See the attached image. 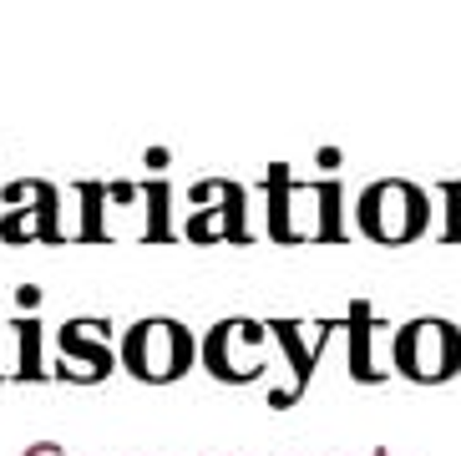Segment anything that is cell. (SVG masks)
<instances>
[{
    "mask_svg": "<svg viewBox=\"0 0 461 456\" xmlns=\"http://www.w3.org/2000/svg\"><path fill=\"white\" fill-rule=\"evenodd\" d=\"M391 370L411 386H447L461 376V324L441 315L395 324L391 335Z\"/></svg>",
    "mask_w": 461,
    "mask_h": 456,
    "instance_id": "obj_5",
    "label": "cell"
},
{
    "mask_svg": "<svg viewBox=\"0 0 461 456\" xmlns=\"http://www.w3.org/2000/svg\"><path fill=\"white\" fill-rule=\"evenodd\" d=\"M304 401V396H299L294 386H269L264 390V406H269V411H289V406H299Z\"/></svg>",
    "mask_w": 461,
    "mask_h": 456,
    "instance_id": "obj_16",
    "label": "cell"
},
{
    "mask_svg": "<svg viewBox=\"0 0 461 456\" xmlns=\"http://www.w3.org/2000/svg\"><path fill=\"white\" fill-rule=\"evenodd\" d=\"M142 162H148V173H163L167 162H173V152H167V148H148V158H142Z\"/></svg>",
    "mask_w": 461,
    "mask_h": 456,
    "instance_id": "obj_19",
    "label": "cell"
},
{
    "mask_svg": "<svg viewBox=\"0 0 461 456\" xmlns=\"http://www.w3.org/2000/svg\"><path fill=\"white\" fill-rule=\"evenodd\" d=\"M441 188V203H447V214H441V243H461V183L456 178H447V183H436Z\"/></svg>",
    "mask_w": 461,
    "mask_h": 456,
    "instance_id": "obj_15",
    "label": "cell"
},
{
    "mask_svg": "<svg viewBox=\"0 0 461 456\" xmlns=\"http://www.w3.org/2000/svg\"><path fill=\"white\" fill-rule=\"evenodd\" d=\"M41 299H46L41 284H15V305H21V315H36V309H41Z\"/></svg>",
    "mask_w": 461,
    "mask_h": 456,
    "instance_id": "obj_17",
    "label": "cell"
},
{
    "mask_svg": "<svg viewBox=\"0 0 461 456\" xmlns=\"http://www.w3.org/2000/svg\"><path fill=\"white\" fill-rule=\"evenodd\" d=\"M264 324H269L274 350L289 360V386L304 396L314 370H320V360H325L330 340L345 330V320H285V315H274V320H264Z\"/></svg>",
    "mask_w": 461,
    "mask_h": 456,
    "instance_id": "obj_8",
    "label": "cell"
},
{
    "mask_svg": "<svg viewBox=\"0 0 461 456\" xmlns=\"http://www.w3.org/2000/svg\"><path fill=\"white\" fill-rule=\"evenodd\" d=\"M122 335L107 315H71L51 330V380L56 386H107L122 370Z\"/></svg>",
    "mask_w": 461,
    "mask_h": 456,
    "instance_id": "obj_4",
    "label": "cell"
},
{
    "mask_svg": "<svg viewBox=\"0 0 461 456\" xmlns=\"http://www.w3.org/2000/svg\"><path fill=\"white\" fill-rule=\"evenodd\" d=\"M198 340L183 320L173 315H142L122 330V376L137 386H177L198 365Z\"/></svg>",
    "mask_w": 461,
    "mask_h": 456,
    "instance_id": "obj_2",
    "label": "cell"
},
{
    "mask_svg": "<svg viewBox=\"0 0 461 456\" xmlns=\"http://www.w3.org/2000/svg\"><path fill=\"white\" fill-rule=\"evenodd\" d=\"M142 243H173L183 239L173 228V183L167 178H142Z\"/></svg>",
    "mask_w": 461,
    "mask_h": 456,
    "instance_id": "obj_13",
    "label": "cell"
},
{
    "mask_svg": "<svg viewBox=\"0 0 461 456\" xmlns=\"http://www.w3.org/2000/svg\"><path fill=\"white\" fill-rule=\"evenodd\" d=\"M0 335H5V324H0ZM0 350H5V345H0ZM0 380H11V370H5V365H0Z\"/></svg>",
    "mask_w": 461,
    "mask_h": 456,
    "instance_id": "obj_21",
    "label": "cell"
},
{
    "mask_svg": "<svg viewBox=\"0 0 461 456\" xmlns=\"http://www.w3.org/2000/svg\"><path fill=\"white\" fill-rule=\"evenodd\" d=\"M264 233L274 243H345V183L339 178H314L299 183L289 162L264 168Z\"/></svg>",
    "mask_w": 461,
    "mask_h": 456,
    "instance_id": "obj_1",
    "label": "cell"
},
{
    "mask_svg": "<svg viewBox=\"0 0 461 456\" xmlns=\"http://www.w3.org/2000/svg\"><path fill=\"white\" fill-rule=\"evenodd\" d=\"M269 324L249 320V315H229V320L208 324V335L198 340V365L218 386H254L269 376Z\"/></svg>",
    "mask_w": 461,
    "mask_h": 456,
    "instance_id": "obj_6",
    "label": "cell"
},
{
    "mask_svg": "<svg viewBox=\"0 0 461 456\" xmlns=\"http://www.w3.org/2000/svg\"><path fill=\"white\" fill-rule=\"evenodd\" d=\"M67 203H71V188H56L46 203H31V208H5L0 214V243L11 249H26V243H71V218H67Z\"/></svg>",
    "mask_w": 461,
    "mask_h": 456,
    "instance_id": "obj_10",
    "label": "cell"
},
{
    "mask_svg": "<svg viewBox=\"0 0 461 456\" xmlns=\"http://www.w3.org/2000/svg\"><path fill=\"white\" fill-rule=\"evenodd\" d=\"M391 335L395 330H385L370 299H350V309H345V370H350L355 386H385L395 376Z\"/></svg>",
    "mask_w": 461,
    "mask_h": 456,
    "instance_id": "obj_7",
    "label": "cell"
},
{
    "mask_svg": "<svg viewBox=\"0 0 461 456\" xmlns=\"http://www.w3.org/2000/svg\"><path fill=\"white\" fill-rule=\"evenodd\" d=\"M183 239L188 243H254V228H249V183L223 178V198L213 208H193L188 223H183Z\"/></svg>",
    "mask_w": 461,
    "mask_h": 456,
    "instance_id": "obj_9",
    "label": "cell"
},
{
    "mask_svg": "<svg viewBox=\"0 0 461 456\" xmlns=\"http://www.w3.org/2000/svg\"><path fill=\"white\" fill-rule=\"evenodd\" d=\"M56 188H61V183H46V178H15V183L0 188V203H5V208H31V203H46Z\"/></svg>",
    "mask_w": 461,
    "mask_h": 456,
    "instance_id": "obj_14",
    "label": "cell"
},
{
    "mask_svg": "<svg viewBox=\"0 0 461 456\" xmlns=\"http://www.w3.org/2000/svg\"><path fill=\"white\" fill-rule=\"evenodd\" d=\"M436 223L431 193L406 178H375L355 198V233L385 249H406V243L426 239Z\"/></svg>",
    "mask_w": 461,
    "mask_h": 456,
    "instance_id": "obj_3",
    "label": "cell"
},
{
    "mask_svg": "<svg viewBox=\"0 0 461 456\" xmlns=\"http://www.w3.org/2000/svg\"><path fill=\"white\" fill-rule=\"evenodd\" d=\"M5 335H11V350H15V365H11V380L15 386H41V380H51V365H46V340H51V330L41 324V315H15L11 324H5Z\"/></svg>",
    "mask_w": 461,
    "mask_h": 456,
    "instance_id": "obj_11",
    "label": "cell"
},
{
    "mask_svg": "<svg viewBox=\"0 0 461 456\" xmlns=\"http://www.w3.org/2000/svg\"><path fill=\"white\" fill-rule=\"evenodd\" d=\"M21 456H67V451H61V446H56V442H31V446H26V451H21Z\"/></svg>",
    "mask_w": 461,
    "mask_h": 456,
    "instance_id": "obj_20",
    "label": "cell"
},
{
    "mask_svg": "<svg viewBox=\"0 0 461 456\" xmlns=\"http://www.w3.org/2000/svg\"><path fill=\"white\" fill-rule=\"evenodd\" d=\"M314 162H320V173H335L339 162H345V152H339V148H320V152H314Z\"/></svg>",
    "mask_w": 461,
    "mask_h": 456,
    "instance_id": "obj_18",
    "label": "cell"
},
{
    "mask_svg": "<svg viewBox=\"0 0 461 456\" xmlns=\"http://www.w3.org/2000/svg\"><path fill=\"white\" fill-rule=\"evenodd\" d=\"M71 198H77V243H112L117 228H112V208H107V183L96 178H82L71 183Z\"/></svg>",
    "mask_w": 461,
    "mask_h": 456,
    "instance_id": "obj_12",
    "label": "cell"
}]
</instances>
